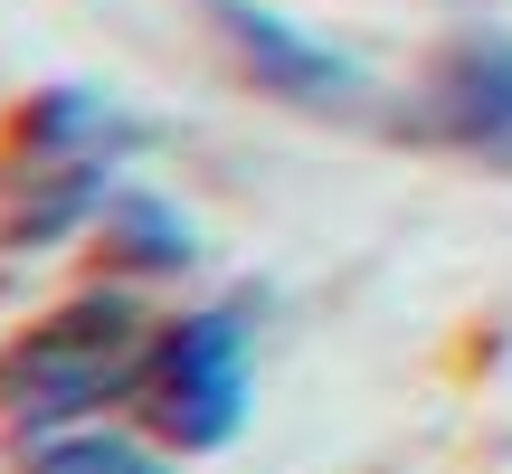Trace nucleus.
<instances>
[{"label":"nucleus","mask_w":512,"mask_h":474,"mask_svg":"<svg viewBox=\"0 0 512 474\" xmlns=\"http://www.w3.org/2000/svg\"><path fill=\"white\" fill-rule=\"evenodd\" d=\"M152 124L114 105L105 86H38L19 105V152L0 181V247H57V237H95L105 200L133 181V152Z\"/></svg>","instance_id":"1"},{"label":"nucleus","mask_w":512,"mask_h":474,"mask_svg":"<svg viewBox=\"0 0 512 474\" xmlns=\"http://www.w3.org/2000/svg\"><path fill=\"white\" fill-rule=\"evenodd\" d=\"M152 332L162 323H143L133 294H76V304L38 313L19 342H0V427L29 446V437L105 418V408H133Z\"/></svg>","instance_id":"2"},{"label":"nucleus","mask_w":512,"mask_h":474,"mask_svg":"<svg viewBox=\"0 0 512 474\" xmlns=\"http://www.w3.org/2000/svg\"><path fill=\"white\" fill-rule=\"evenodd\" d=\"M256 399V323L247 304H190L152 332V361H143V418L162 446L181 456H219L228 437L247 427Z\"/></svg>","instance_id":"3"},{"label":"nucleus","mask_w":512,"mask_h":474,"mask_svg":"<svg viewBox=\"0 0 512 474\" xmlns=\"http://www.w3.org/2000/svg\"><path fill=\"white\" fill-rule=\"evenodd\" d=\"M399 133L512 171V29H446L399 95Z\"/></svg>","instance_id":"4"},{"label":"nucleus","mask_w":512,"mask_h":474,"mask_svg":"<svg viewBox=\"0 0 512 474\" xmlns=\"http://www.w3.org/2000/svg\"><path fill=\"white\" fill-rule=\"evenodd\" d=\"M209 38H219V57L247 76L256 95H275V105L294 114H361L370 105V67L342 48V38L304 29V19H285L275 0H200Z\"/></svg>","instance_id":"5"},{"label":"nucleus","mask_w":512,"mask_h":474,"mask_svg":"<svg viewBox=\"0 0 512 474\" xmlns=\"http://www.w3.org/2000/svg\"><path fill=\"white\" fill-rule=\"evenodd\" d=\"M95 256H105L124 285H162V275H190V266H200V228H190V209L171 200V190L124 181L105 200V219H95Z\"/></svg>","instance_id":"6"},{"label":"nucleus","mask_w":512,"mask_h":474,"mask_svg":"<svg viewBox=\"0 0 512 474\" xmlns=\"http://www.w3.org/2000/svg\"><path fill=\"white\" fill-rule=\"evenodd\" d=\"M19 474H171V465H162L152 437L86 418V427H57V437H29L19 446Z\"/></svg>","instance_id":"7"}]
</instances>
